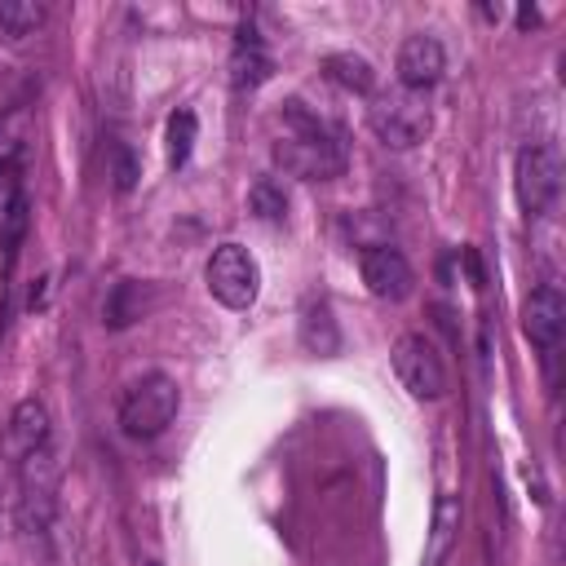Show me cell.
<instances>
[{
    "label": "cell",
    "instance_id": "277c9868",
    "mask_svg": "<svg viewBox=\"0 0 566 566\" xmlns=\"http://www.w3.org/2000/svg\"><path fill=\"white\" fill-rule=\"evenodd\" d=\"M367 124H371V133H376L385 146H394V150H411L416 142L429 137L433 115H429L424 93L394 88V93L371 97V106H367Z\"/></svg>",
    "mask_w": 566,
    "mask_h": 566
},
{
    "label": "cell",
    "instance_id": "5bb4252c",
    "mask_svg": "<svg viewBox=\"0 0 566 566\" xmlns=\"http://www.w3.org/2000/svg\"><path fill=\"white\" fill-rule=\"evenodd\" d=\"M146 305H150V287L137 283V279H124V283L111 287V296L102 305V318H106V327H128L146 314Z\"/></svg>",
    "mask_w": 566,
    "mask_h": 566
},
{
    "label": "cell",
    "instance_id": "8fae6325",
    "mask_svg": "<svg viewBox=\"0 0 566 566\" xmlns=\"http://www.w3.org/2000/svg\"><path fill=\"white\" fill-rule=\"evenodd\" d=\"M44 442H49V407L40 398H22L9 416V429H4V455L22 464Z\"/></svg>",
    "mask_w": 566,
    "mask_h": 566
},
{
    "label": "cell",
    "instance_id": "ba28073f",
    "mask_svg": "<svg viewBox=\"0 0 566 566\" xmlns=\"http://www.w3.org/2000/svg\"><path fill=\"white\" fill-rule=\"evenodd\" d=\"M358 270H363V283H367L371 296H380V301H402V296H411L416 274H411V265H407V256H402L398 248H389V243L363 248Z\"/></svg>",
    "mask_w": 566,
    "mask_h": 566
},
{
    "label": "cell",
    "instance_id": "2e32d148",
    "mask_svg": "<svg viewBox=\"0 0 566 566\" xmlns=\"http://www.w3.org/2000/svg\"><path fill=\"white\" fill-rule=\"evenodd\" d=\"M323 71H327V80H336V84L349 88V93H371V88H376V71H371V62L358 57V53H327V57H323Z\"/></svg>",
    "mask_w": 566,
    "mask_h": 566
},
{
    "label": "cell",
    "instance_id": "7a4b0ae2",
    "mask_svg": "<svg viewBox=\"0 0 566 566\" xmlns=\"http://www.w3.org/2000/svg\"><path fill=\"white\" fill-rule=\"evenodd\" d=\"M18 531L35 544L49 539L53 531V513H57V455L44 442L40 451H31L18 464Z\"/></svg>",
    "mask_w": 566,
    "mask_h": 566
},
{
    "label": "cell",
    "instance_id": "52a82bcc",
    "mask_svg": "<svg viewBox=\"0 0 566 566\" xmlns=\"http://www.w3.org/2000/svg\"><path fill=\"white\" fill-rule=\"evenodd\" d=\"M394 371H398V380H402V389L411 398L433 402L447 389V367H442L438 349L420 332H407V336L394 340Z\"/></svg>",
    "mask_w": 566,
    "mask_h": 566
},
{
    "label": "cell",
    "instance_id": "9c48e42d",
    "mask_svg": "<svg viewBox=\"0 0 566 566\" xmlns=\"http://www.w3.org/2000/svg\"><path fill=\"white\" fill-rule=\"evenodd\" d=\"M442 71H447V53H442V40L438 35L416 31V35L402 40V49H398V84L407 93L433 88L442 80Z\"/></svg>",
    "mask_w": 566,
    "mask_h": 566
},
{
    "label": "cell",
    "instance_id": "d6986e66",
    "mask_svg": "<svg viewBox=\"0 0 566 566\" xmlns=\"http://www.w3.org/2000/svg\"><path fill=\"white\" fill-rule=\"evenodd\" d=\"M106 172H111V186H115L119 195H128V190L137 186V177H142L137 155H133L124 142H111V146H106Z\"/></svg>",
    "mask_w": 566,
    "mask_h": 566
},
{
    "label": "cell",
    "instance_id": "4fadbf2b",
    "mask_svg": "<svg viewBox=\"0 0 566 566\" xmlns=\"http://www.w3.org/2000/svg\"><path fill=\"white\" fill-rule=\"evenodd\" d=\"M270 80V57L261 49V35L252 27H239V40H234V57H230V84L234 88H256Z\"/></svg>",
    "mask_w": 566,
    "mask_h": 566
},
{
    "label": "cell",
    "instance_id": "44dd1931",
    "mask_svg": "<svg viewBox=\"0 0 566 566\" xmlns=\"http://www.w3.org/2000/svg\"><path fill=\"white\" fill-rule=\"evenodd\" d=\"M22 190H18V172H13V164L9 159H0V217L13 208V199H18Z\"/></svg>",
    "mask_w": 566,
    "mask_h": 566
},
{
    "label": "cell",
    "instance_id": "3957f363",
    "mask_svg": "<svg viewBox=\"0 0 566 566\" xmlns=\"http://www.w3.org/2000/svg\"><path fill=\"white\" fill-rule=\"evenodd\" d=\"M177 407H181L177 380H172L168 371H146V376L133 380V385L124 389V398H119V429H124L128 438H137V442L159 438V433L172 424Z\"/></svg>",
    "mask_w": 566,
    "mask_h": 566
},
{
    "label": "cell",
    "instance_id": "8992f818",
    "mask_svg": "<svg viewBox=\"0 0 566 566\" xmlns=\"http://www.w3.org/2000/svg\"><path fill=\"white\" fill-rule=\"evenodd\" d=\"M203 279H208V292H212L226 310H248V305L256 301V292H261V265H256V256H252L243 243H221V248H212Z\"/></svg>",
    "mask_w": 566,
    "mask_h": 566
},
{
    "label": "cell",
    "instance_id": "30bf717a",
    "mask_svg": "<svg viewBox=\"0 0 566 566\" xmlns=\"http://www.w3.org/2000/svg\"><path fill=\"white\" fill-rule=\"evenodd\" d=\"M522 332H526V340L539 345L544 354L557 349V340H562V332H566V301H562V292H557L553 283H544V287H535V292L526 296V305H522Z\"/></svg>",
    "mask_w": 566,
    "mask_h": 566
},
{
    "label": "cell",
    "instance_id": "6da1fadb",
    "mask_svg": "<svg viewBox=\"0 0 566 566\" xmlns=\"http://www.w3.org/2000/svg\"><path fill=\"white\" fill-rule=\"evenodd\" d=\"M283 137L274 146V159L283 164V172L301 177V181H327L345 168V142L340 133L318 119L305 102H283Z\"/></svg>",
    "mask_w": 566,
    "mask_h": 566
},
{
    "label": "cell",
    "instance_id": "7c38bea8",
    "mask_svg": "<svg viewBox=\"0 0 566 566\" xmlns=\"http://www.w3.org/2000/svg\"><path fill=\"white\" fill-rule=\"evenodd\" d=\"M460 522H464V504H460V495L442 491L438 504H433L429 535H424V566H442V562H447V553H451L455 539H460Z\"/></svg>",
    "mask_w": 566,
    "mask_h": 566
},
{
    "label": "cell",
    "instance_id": "5b68a950",
    "mask_svg": "<svg viewBox=\"0 0 566 566\" xmlns=\"http://www.w3.org/2000/svg\"><path fill=\"white\" fill-rule=\"evenodd\" d=\"M513 186H517V203L526 217H544L553 212L557 195H562V155L548 142L522 146L517 150V168H513Z\"/></svg>",
    "mask_w": 566,
    "mask_h": 566
},
{
    "label": "cell",
    "instance_id": "cb8c5ba5",
    "mask_svg": "<svg viewBox=\"0 0 566 566\" xmlns=\"http://www.w3.org/2000/svg\"><path fill=\"white\" fill-rule=\"evenodd\" d=\"M150 566H159V562H150Z\"/></svg>",
    "mask_w": 566,
    "mask_h": 566
},
{
    "label": "cell",
    "instance_id": "ffe728a7",
    "mask_svg": "<svg viewBox=\"0 0 566 566\" xmlns=\"http://www.w3.org/2000/svg\"><path fill=\"white\" fill-rule=\"evenodd\" d=\"M190 146H195V115L190 111H177L168 119V164L181 168L190 159Z\"/></svg>",
    "mask_w": 566,
    "mask_h": 566
},
{
    "label": "cell",
    "instance_id": "9a60e30c",
    "mask_svg": "<svg viewBox=\"0 0 566 566\" xmlns=\"http://www.w3.org/2000/svg\"><path fill=\"white\" fill-rule=\"evenodd\" d=\"M301 345L310 354H323V358L340 349V327H336V318H332V310L323 301L305 305V314H301Z\"/></svg>",
    "mask_w": 566,
    "mask_h": 566
},
{
    "label": "cell",
    "instance_id": "603a6c76",
    "mask_svg": "<svg viewBox=\"0 0 566 566\" xmlns=\"http://www.w3.org/2000/svg\"><path fill=\"white\" fill-rule=\"evenodd\" d=\"M535 22H539V13H535L531 4H522V9H517V27L526 31V27H535Z\"/></svg>",
    "mask_w": 566,
    "mask_h": 566
},
{
    "label": "cell",
    "instance_id": "e0dca14e",
    "mask_svg": "<svg viewBox=\"0 0 566 566\" xmlns=\"http://www.w3.org/2000/svg\"><path fill=\"white\" fill-rule=\"evenodd\" d=\"M44 27V4L40 0H4L0 4V31L9 40H27Z\"/></svg>",
    "mask_w": 566,
    "mask_h": 566
},
{
    "label": "cell",
    "instance_id": "7402d4cb",
    "mask_svg": "<svg viewBox=\"0 0 566 566\" xmlns=\"http://www.w3.org/2000/svg\"><path fill=\"white\" fill-rule=\"evenodd\" d=\"M460 256H464V265H469V279H473V287H482L486 279H482V265H478V252H473V248H464Z\"/></svg>",
    "mask_w": 566,
    "mask_h": 566
},
{
    "label": "cell",
    "instance_id": "ac0fdd59",
    "mask_svg": "<svg viewBox=\"0 0 566 566\" xmlns=\"http://www.w3.org/2000/svg\"><path fill=\"white\" fill-rule=\"evenodd\" d=\"M248 208L261 221H283L287 217V195H283V186L274 177H256L252 190H248Z\"/></svg>",
    "mask_w": 566,
    "mask_h": 566
}]
</instances>
